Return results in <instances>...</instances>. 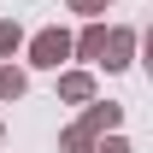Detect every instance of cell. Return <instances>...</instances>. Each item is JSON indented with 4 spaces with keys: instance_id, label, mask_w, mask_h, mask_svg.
<instances>
[{
    "instance_id": "5",
    "label": "cell",
    "mask_w": 153,
    "mask_h": 153,
    "mask_svg": "<svg viewBox=\"0 0 153 153\" xmlns=\"http://www.w3.org/2000/svg\"><path fill=\"white\" fill-rule=\"evenodd\" d=\"M100 47H106V24H100V18H88V24H82V36H71V53L94 65V59H100Z\"/></svg>"
},
{
    "instance_id": "8",
    "label": "cell",
    "mask_w": 153,
    "mask_h": 153,
    "mask_svg": "<svg viewBox=\"0 0 153 153\" xmlns=\"http://www.w3.org/2000/svg\"><path fill=\"white\" fill-rule=\"evenodd\" d=\"M18 47H24V30H18L12 18H0V59H12Z\"/></svg>"
},
{
    "instance_id": "4",
    "label": "cell",
    "mask_w": 153,
    "mask_h": 153,
    "mask_svg": "<svg viewBox=\"0 0 153 153\" xmlns=\"http://www.w3.org/2000/svg\"><path fill=\"white\" fill-rule=\"evenodd\" d=\"M59 100L65 106H88L94 100V76L88 71H59Z\"/></svg>"
},
{
    "instance_id": "9",
    "label": "cell",
    "mask_w": 153,
    "mask_h": 153,
    "mask_svg": "<svg viewBox=\"0 0 153 153\" xmlns=\"http://www.w3.org/2000/svg\"><path fill=\"white\" fill-rule=\"evenodd\" d=\"M76 18H100V12H112V0H65Z\"/></svg>"
},
{
    "instance_id": "10",
    "label": "cell",
    "mask_w": 153,
    "mask_h": 153,
    "mask_svg": "<svg viewBox=\"0 0 153 153\" xmlns=\"http://www.w3.org/2000/svg\"><path fill=\"white\" fill-rule=\"evenodd\" d=\"M94 153H135V147H130V141L112 130V135H100V141H94Z\"/></svg>"
},
{
    "instance_id": "1",
    "label": "cell",
    "mask_w": 153,
    "mask_h": 153,
    "mask_svg": "<svg viewBox=\"0 0 153 153\" xmlns=\"http://www.w3.org/2000/svg\"><path fill=\"white\" fill-rule=\"evenodd\" d=\"M24 47H30V65H36V71H59V65L71 59V30L47 24V30H36Z\"/></svg>"
},
{
    "instance_id": "3",
    "label": "cell",
    "mask_w": 153,
    "mask_h": 153,
    "mask_svg": "<svg viewBox=\"0 0 153 153\" xmlns=\"http://www.w3.org/2000/svg\"><path fill=\"white\" fill-rule=\"evenodd\" d=\"M82 124H88V130H94V135H112L118 130V124H124V106H118V100H88V106H82Z\"/></svg>"
},
{
    "instance_id": "11",
    "label": "cell",
    "mask_w": 153,
    "mask_h": 153,
    "mask_svg": "<svg viewBox=\"0 0 153 153\" xmlns=\"http://www.w3.org/2000/svg\"><path fill=\"white\" fill-rule=\"evenodd\" d=\"M0 141H6V124H0Z\"/></svg>"
},
{
    "instance_id": "2",
    "label": "cell",
    "mask_w": 153,
    "mask_h": 153,
    "mask_svg": "<svg viewBox=\"0 0 153 153\" xmlns=\"http://www.w3.org/2000/svg\"><path fill=\"white\" fill-rule=\"evenodd\" d=\"M135 47H141V36H135L130 24H106V47H100L94 65H106V71H130V65H135Z\"/></svg>"
},
{
    "instance_id": "7",
    "label": "cell",
    "mask_w": 153,
    "mask_h": 153,
    "mask_svg": "<svg viewBox=\"0 0 153 153\" xmlns=\"http://www.w3.org/2000/svg\"><path fill=\"white\" fill-rule=\"evenodd\" d=\"M24 88H30V76H24V65H12V59H0V100H24Z\"/></svg>"
},
{
    "instance_id": "6",
    "label": "cell",
    "mask_w": 153,
    "mask_h": 153,
    "mask_svg": "<svg viewBox=\"0 0 153 153\" xmlns=\"http://www.w3.org/2000/svg\"><path fill=\"white\" fill-rule=\"evenodd\" d=\"M94 141H100V135L88 130V124H82V118H76L71 130H59V153H94Z\"/></svg>"
}]
</instances>
